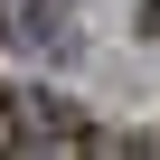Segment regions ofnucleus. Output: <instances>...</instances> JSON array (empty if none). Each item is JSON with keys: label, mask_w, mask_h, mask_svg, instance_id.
I'll return each instance as SVG.
<instances>
[{"label": "nucleus", "mask_w": 160, "mask_h": 160, "mask_svg": "<svg viewBox=\"0 0 160 160\" xmlns=\"http://www.w3.org/2000/svg\"><path fill=\"white\" fill-rule=\"evenodd\" d=\"M28 47H47V57L75 47V10H66V0H38V10H28Z\"/></svg>", "instance_id": "obj_2"}, {"label": "nucleus", "mask_w": 160, "mask_h": 160, "mask_svg": "<svg viewBox=\"0 0 160 160\" xmlns=\"http://www.w3.org/2000/svg\"><path fill=\"white\" fill-rule=\"evenodd\" d=\"M141 38H160V0H141Z\"/></svg>", "instance_id": "obj_4"}, {"label": "nucleus", "mask_w": 160, "mask_h": 160, "mask_svg": "<svg viewBox=\"0 0 160 160\" xmlns=\"http://www.w3.org/2000/svg\"><path fill=\"white\" fill-rule=\"evenodd\" d=\"M0 151H19V94H0Z\"/></svg>", "instance_id": "obj_3"}, {"label": "nucleus", "mask_w": 160, "mask_h": 160, "mask_svg": "<svg viewBox=\"0 0 160 160\" xmlns=\"http://www.w3.org/2000/svg\"><path fill=\"white\" fill-rule=\"evenodd\" d=\"M85 122H75L57 94H19V151H75Z\"/></svg>", "instance_id": "obj_1"}]
</instances>
